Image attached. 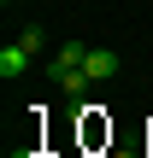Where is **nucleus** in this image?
Instances as JSON below:
<instances>
[{
    "label": "nucleus",
    "mask_w": 153,
    "mask_h": 158,
    "mask_svg": "<svg viewBox=\"0 0 153 158\" xmlns=\"http://www.w3.org/2000/svg\"><path fill=\"white\" fill-rule=\"evenodd\" d=\"M88 88H94V76H88V70H65V76H59V94H71V100H83Z\"/></svg>",
    "instance_id": "obj_4"
},
{
    "label": "nucleus",
    "mask_w": 153,
    "mask_h": 158,
    "mask_svg": "<svg viewBox=\"0 0 153 158\" xmlns=\"http://www.w3.org/2000/svg\"><path fill=\"white\" fill-rule=\"evenodd\" d=\"M83 59H88V47H83V41H59V53L47 59V76L59 82L65 70H83Z\"/></svg>",
    "instance_id": "obj_1"
},
{
    "label": "nucleus",
    "mask_w": 153,
    "mask_h": 158,
    "mask_svg": "<svg viewBox=\"0 0 153 158\" xmlns=\"http://www.w3.org/2000/svg\"><path fill=\"white\" fill-rule=\"evenodd\" d=\"M118 64H124V59H118L112 47H88V59H83V70H88L94 82H112V76H118Z\"/></svg>",
    "instance_id": "obj_3"
},
{
    "label": "nucleus",
    "mask_w": 153,
    "mask_h": 158,
    "mask_svg": "<svg viewBox=\"0 0 153 158\" xmlns=\"http://www.w3.org/2000/svg\"><path fill=\"white\" fill-rule=\"evenodd\" d=\"M29 59H35V53H29L24 41H6V47H0V76H6V82H18V76L29 70Z\"/></svg>",
    "instance_id": "obj_2"
},
{
    "label": "nucleus",
    "mask_w": 153,
    "mask_h": 158,
    "mask_svg": "<svg viewBox=\"0 0 153 158\" xmlns=\"http://www.w3.org/2000/svg\"><path fill=\"white\" fill-rule=\"evenodd\" d=\"M18 41H24V47H29L35 59L47 53V29H41V23H24V29H18Z\"/></svg>",
    "instance_id": "obj_5"
},
{
    "label": "nucleus",
    "mask_w": 153,
    "mask_h": 158,
    "mask_svg": "<svg viewBox=\"0 0 153 158\" xmlns=\"http://www.w3.org/2000/svg\"><path fill=\"white\" fill-rule=\"evenodd\" d=\"M18 158H35V152H18Z\"/></svg>",
    "instance_id": "obj_6"
}]
</instances>
